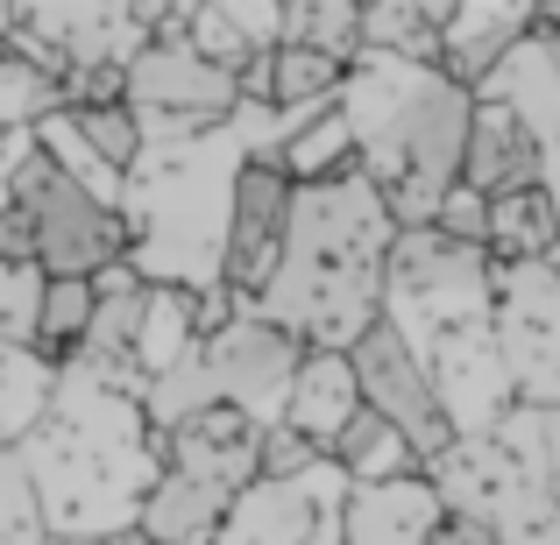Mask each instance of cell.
I'll return each instance as SVG.
<instances>
[{
    "label": "cell",
    "mask_w": 560,
    "mask_h": 545,
    "mask_svg": "<svg viewBox=\"0 0 560 545\" xmlns=\"http://www.w3.org/2000/svg\"><path fill=\"white\" fill-rule=\"evenodd\" d=\"M164 453L171 439L142 411L136 362H100V355H71L57 368L50 411L22 439L43 524H50V538L79 545L136 532L150 489L164 482Z\"/></svg>",
    "instance_id": "1"
},
{
    "label": "cell",
    "mask_w": 560,
    "mask_h": 545,
    "mask_svg": "<svg viewBox=\"0 0 560 545\" xmlns=\"http://www.w3.org/2000/svg\"><path fill=\"white\" fill-rule=\"evenodd\" d=\"M397 234L405 227L390 220V205L370 178L305 185L299 205H291L284 262L248 312L291 333L299 347L348 355L383 319V270H390Z\"/></svg>",
    "instance_id": "2"
},
{
    "label": "cell",
    "mask_w": 560,
    "mask_h": 545,
    "mask_svg": "<svg viewBox=\"0 0 560 545\" xmlns=\"http://www.w3.org/2000/svg\"><path fill=\"white\" fill-rule=\"evenodd\" d=\"M341 114L362 142V178L383 191L390 220L397 227H433L440 205L462 191L476 93L454 85L447 71L362 50L341 79Z\"/></svg>",
    "instance_id": "3"
},
{
    "label": "cell",
    "mask_w": 560,
    "mask_h": 545,
    "mask_svg": "<svg viewBox=\"0 0 560 545\" xmlns=\"http://www.w3.org/2000/svg\"><path fill=\"white\" fill-rule=\"evenodd\" d=\"M248 150L213 128V135L142 150L128 170V262L142 284H178V291H220L228 270V220H234V178Z\"/></svg>",
    "instance_id": "4"
},
{
    "label": "cell",
    "mask_w": 560,
    "mask_h": 545,
    "mask_svg": "<svg viewBox=\"0 0 560 545\" xmlns=\"http://www.w3.org/2000/svg\"><path fill=\"white\" fill-rule=\"evenodd\" d=\"M497 319V262L482 248L447 241L440 227H405L383 270V327L405 333L411 355L433 341Z\"/></svg>",
    "instance_id": "5"
},
{
    "label": "cell",
    "mask_w": 560,
    "mask_h": 545,
    "mask_svg": "<svg viewBox=\"0 0 560 545\" xmlns=\"http://www.w3.org/2000/svg\"><path fill=\"white\" fill-rule=\"evenodd\" d=\"M14 205L36 227V270L43 276H85L93 284L100 270L128 262V220L114 205H100L85 185H71L43 150H28L22 170H14Z\"/></svg>",
    "instance_id": "6"
},
{
    "label": "cell",
    "mask_w": 560,
    "mask_h": 545,
    "mask_svg": "<svg viewBox=\"0 0 560 545\" xmlns=\"http://www.w3.org/2000/svg\"><path fill=\"white\" fill-rule=\"evenodd\" d=\"M497 347L518 404L560 411V262H497Z\"/></svg>",
    "instance_id": "7"
},
{
    "label": "cell",
    "mask_w": 560,
    "mask_h": 545,
    "mask_svg": "<svg viewBox=\"0 0 560 545\" xmlns=\"http://www.w3.org/2000/svg\"><path fill=\"white\" fill-rule=\"evenodd\" d=\"M206 368H213V390L228 411H242L248 425H284V404H291V382H299V362L305 347L291 341V333H277L270 319L242 312L228 319V327L213 333V341H199Z\"/></svg>",
    "instance_id": "8"
},
{
    "label": "cell",
    "mask_w": 560,
    "mask_h": 545,
    "mask_svg": "<svg viewBox=\"0 0 560 545\" xmlns=\"http://www.w3.org/2000/svg\"><path fill=\"white\" fill-rule=\"evenodd\" d=\"M348 362H355L362 404H370L383 425H397V433L419 447V461H440V453L454 447V425H447V411H440L433 376H425V362L405 347V333H397V327H383V319H376V327L348 347Z\"/></svg>",
    "instance_id": "9"
},
{
    "label": "cell",
    "mask_w": 560,
    "mask_h": 545,
    "mask_svg": "<svg viewBox=\"0 0 560 545\" xmlns=\"http://www.w3.org/2000/svg\"><path fill=\"white\" fill-rule=\"evenodd\" d=\"M291 205H299V185L277 170V156H248L242 178H234V220H228V270L220 284L242 298V312L262 298V284L284 262V234H291Z\"/></svg>",
    "instance_id": "10"
},
{
    "label": "cell",
    "mask_w": 560,
    "mask_h": 545,
    "mask_svg": "<svg viewBox=\"0 0 560 545\" xmlns=\"http://www.w3.org/2000/svg\"><path fill=\"white\" fill-rule=\"evenodd\" d=\"M419 362H425V376H433V390H440V411H447L454 439H490L497 425L518 411L504 347H497V319L490 327H468V333L433 341Z\"/></svg>",
    "instance_id": "11"
},
{
    "label": "cell",
    "mask_w": 560,
    "mask_h": 545,
    "mask_svg": "<svg viewBox=\"0 0 560 545\" xmlns=\"http://www.w3.org/2000/svg\"><path fill=\"white\" fill-rule=\"evenodd\" d=\"M348 489H355V482L334 461L305 467L299 482H248V489L234 496L228 524L213 532V545H305L319 518H334V510L348 503Z\"/></svg>",
    "instance_id": "12"
},
{
    "label": "cell",
    "mask_w": 560,
    "mask_h": 545,
    "mask_svg": "<svg viewBox=\"0 0 560 545\" xmlns=\"http://www.w3.org/2000/svg\"><path fill=\"white\" fill-rule=\"evenodd\" d=\"M256 447H262V425H248L242 411L213 404L206 418H191V425H178V433H171L164 467H171V475L206 482V489H220V496H242L248 482H262Z\"/></svg>",
    "instance_id": "13"
},
{
    "label": "cell",
    "mask_w": 560,
    "mask_h": 545,
    "mask_svg": "<svg viewBox=\"0 0 560 545\" xmlns=\"http://www.w3.org/2000/svg\"><path fill=\"white\" fill-rule=\"evenodd\" d=\"M533 22H539V8H518V0H468V8H447L440 14V71L476 93V85L533 36Z\"/></svg>",
    "instance_id": "14"
},
{
    "label": "cell",
    "mask_w": 560,
    "mask_h": 545,
    "mask_svg": "<svg viewBox=\"0 0 560 545\" xmlns=\"http://www.w3.org/2000/svg\"><path fill=\"white\" fill-rule=\"evenodd\" d=\"M539 142L518 114L504 107H482L476 99V121H468V156H462V185L482 191V199H518V191H539Z\"/></svg>",
    "instance_id": "15"
},
{
    "label": "cell",
    "mask_w": 560,
    "mask_h": 545,
    "mask_svg": "<svg viewBox=\"0 0 560 545\" xmlns=\"http://www.w3.org/2000/svg\"><path fill=\"white\" fill-rule=\"evenodd\" d=\"M447 518L440 489L425 475L411 482H376V489H348L341 503V532L348 545H425Z\"/></svg>",
    "instance_id": "16"
},
{
    "label": "cell",
    "mask_w": 560,
    "mask_h": 545,
    "mask_svg": "<svg viewBox=\"0 0 560 545\" xmlns=\"http://www.w3.org/2000/svg\"><path fill=\"white\" fill-rule=\"evenodd\" d=\"M362 418V382H355V362L348 355H327V347H305L299 362V382H291V404H284V425L305 433L319 453H334V439Z\"/></svg>",
    "instance_id": "17"
},
{
    "label": "cell",
    "mask_w": 560,
    "mask_h": 545,
    "mask_svg": "<svg viewBox=\"0 0 560 545\" xmlns=\"http://www.w3.org/2000/svg\"><path fill=\"white\" fill-rule=\"evenodd\" d=\"M476 99H482V107L518 114V121L533 128L539 150H553V142H560V64H553V50L539 36H525L518 50H511L504 64L476 85Z\"/></svg>",
    "instance_id": "18"
},
{
    "label": "cell",
    "mask_w": 560,
    "mask_h": 545,
    "mask_svg": "<svg viewBox=\"0 0 560 545\" xmlns=\"http://www.w3.org/2000/svg\"><path fill=\"white\" fill-rule=\"evenodd\" d=\"M228 510H234V496H220V489H206V482L171 475L164 467V482L150 489L136 532L150 545H213V532L228 524Z\"/></svg>",
    "instance_id": "19"
},
{
    "label": "cell",
    "mask_w": 560,
    "mask_h": 545,
    "mask_svg": "<svg viewBox=\"0 0 560 545\" xmlns=\"http://www.w3.org/2000/svg\"><path fill=\"white\" fill-rule=\"evenodd\" d=\"M199 291L178 284H150V305H142V333H136V376L150 390L156 376H171L178 362L199 355Z\"/></svg>",
    "instance_id": "20"
},
{
    "label": "cell",
    "mask_w": 560,
    "mask_h": 545,
    "mask_svg": "<svg viewBox=\"0 0 560 545\" xmlns=\"http://www.w3.org/2000/svg\"><path fill=\"white\" fill-rule=\"evenodd\" d=\"M277 170H284L291 185H341V178H362V142L355 128H348L341 99L334 107H319L313 121L299 128V135H284V150H277Z\"/></svg>",
    "instance_id": "21"
},
{
    "label": "cell",
    "mask_w": 560,
    "mask_h": 545,
    "mask_svg": "<svg viewBox=\"0 0 560 545\" xmlns=\"http://www.w3.org/2000/svg\"><path fill=\"white\" fill-rule=\"evenodd\" d=\"M334 467H341L355 489H376V482H411V475H425V461H419V447H411L397 425H383L370 404H362V418L348 425L341 439H334V453H327Z\"/></svg>",
    "instance_id": "22"
},
{
    "label": "cell",
    "mask_w": 560,
    "mask_h": 545,
    "mask_svg": "<svg viewBox=\"0 0 560 545\" xmlns=\"http://www.w3.org/2000/svg\"><path fill=\"white\" fill-rule=\"evenodd\" d=\"M57 396V368L28 347H0V453H14L28 433L43 425Z\"/></svg>",
    "instance_id": "23"
},
{
    "label": "cell",
    "mask_w": 560,
    "mask_h": 545,
    "mask_svg": "<svg viewBox=\"0 0 560 545\" xmlns=\"http://www.w3.org/2000/svg\"><path fill=\"white\" fill-rule=\"evenodd\" d=\"M490 262H560V220L547 191L490 199Z\"/></svg>",
    "instance_id": "24"
},
{
    "label": "cell",
    "mask_w": 560,
    "mask_h": 545,
    "mask_svg": "<svg viewBox=\"0 0 560 545\" xmlns=\"http://www.w3.org/2000/svg\"><path fill=\"white\" fill-rule=\"evenodd\" d=\"M440 14L447 8H419V0L362 8V50H383V57H405V64L440 71Z\"/></svg>",
    "instance_id": "25"
},
{
    "label": "cell",
    "mask_w": 560,
    "mask_h": 545,
    "mask_svg": "<svg viewBox=\"0 0 560 545\" xmlns=\"http://www.w3.org/2000/svg\"><path fill=\"white\" fill-rule=\"evenodd\" d=\"M93 305H100V291L85 284V276H50V284H43L36 355L50 362V368H65V362L85 347V333H93Z\"/></svg>",
    "instance_id": "26"
},
{
    "label": "cell",
    "mask_w": 560,
    "mask_h": 545,
    "mask_svg": "<svg viewBox=\"0 0 560 545\" xmlns=\"http://www.w3.org/2000/svg\"><path fill=\"white\" fill-rule=\"evenodd\" d=\"M348 64H334L327 50H305V43H284L277 50V85H270V107L277 114H313L341 99Z\"/></svg>",
    "instance_id": "27"
},
{
    "label": "cell",
    "mask_w": 560,
    "mask_h": 545,
    "mask_svg": "<svg viewBox=\"0 0 560 545\" xmlns=\"http://www.w3.org/2000/svg\"><path fill=\"white\" fill-rule=\"evenodd\" d=\"M50 114H65V85L28 57L0 50V135H36Z\"/></svg>",
    "instance_id": "28"
},
{
    "label": "cell",
    "mask_w": 560,
    "mask_h": 545,
    "mask_svg": "<svg viewBox=\"0 0 560 545\" xmlns=\"http://www.w3.org/2000/svg\"><path fill=\"white\" fill-rule=\"evenodd\" d=\"M220 404V390H213V368H206V355H191V362H178L171 376H156L150 390H142V411H150V425L156 433H178V425H191V418H206V411Z\"/></svg>",
    "instance_id": "29"
},
{
    "label": "cell",
    "mask_w": 560,
    "mask_h": 545,
    "mask_svg": "<svg viewBox=\"0 0 560 545\" xmlns=\"http://www.w3.org/2000/svg\"><path fill=\"white\" fill-rule=\"evenodd\" d=\"M284 43L327 50L334 64H355L362 57V8H348V0H305V8L284 14Z\"/></svg>",
    "instance_id": "30"
},
{
    "label": "cell",
    "mask_w": 560,
    "mask_h": 545,
    "mask_svg": "<svg viewBox=\"0 0 560 545\" xmlns=\"http://www.w3.org/2000/svg\"><path fill=\"white\" fill-rule=\"evenodd\" d=\"M0 545H50V524H43V503H36L22 447L0 453Z\"/></svg>",
    "instance_id": "31"
},
{
    "label": "cell",
    "mask_w": 560,
    "mask_h": 545,
    "mask_svg": "<svg viewBox=\"0 0 560 545\" xmlns=\"http://www.w3.org/2000/svg\"><path fill=\"white\" fill-rule=\"evenodd\" d=\"M50 276L36 262H0V347H28L36 355V312Z\"/></svg>",
    "instance_id": "32"
},
{
    "label": "cell",
    "mask_w": 560,
    "mask_h": 545,
    "mask_svg": "<svg viewBox=\"0 0 560 545\" xmlns=\"http://www.w3.org/2000/svg\"><path fill=\"white\" fill-rule=\"evenodd\" d=\"M71 128H79L85 150H93L107 170H121V178L142 164V121H136V107H85V114H71Z\"/></svg>",
    "instance_id": "33"
},
{
    "label": "cell",
    "mask_w": 560,
    "mask_h": 545,
    "mask_svg": "<svg viewBox=\"0 0 560 545\" xmlns=\"http://www.w3.org/2000/svg\"><path fill=\"white\" fill-rule=\"evenodd\" d=\"M319 461H327V453H319L305 433H291V425H270V433H262V447H256L262 482H299L305 467H319Z\"/></svg>",
    "instance_id": "34"
},
{
    "label": "cell",
    "mask_w": 560,
    "mask_h": 545,
    "mask_svg": "<svg viewBox=\"0 0 560 545\" xmlns=\"http://www.w3.org/2000/svg\"><path fill=\"white\" fill-rule=\"evenodd\" d=\"M440 234H447V241H462V248H482V256H490V199H482V191H454L447 205H440V220H433Z\"/></svg>",
    "instance_id": "35"
},
{
    "label": "cell",
    "mask_w": 560,
    "mask_h": 545,
    "mask_svg": "<svg viewBox=\"0 0 560 545\" xmlns=\"http://www.w3.org/2000/svg\"><path fill=\"white\" fill-rule=\"evenodd\" d=\"M425 545H504V538H497L482 518H462V510H447V518H440V532L425 538Z\"/></svg>",
    "instance_id": "36"
},
{
    "label": "cell",
    "mask_w": 560,
    "mask_h": 545,
    "mask_svg": "<svg viewBox=\"0 0 560 545\" xmlns=\"http://www.w3.org/2000/svg\"><path fill=\"white\" fill-rule=\"evenodd\" d=\"M539 191H547V205H553V220H560V142L539 156Z\"/></svg>",
    "instance_id": "37"
},
{
    "label": "cell",
    "mask_w": 560,
    "mask_h": 545,
    "mask_svg": "<svg viewBox=\"0 0 560 545\" xmlns=\"http://www.w3.org/2000/svg\"><path fill=\"white\" fill-rule=\"evenodd\" d=\"M533 36L553 50V64H560V8H539V22H533Z\"/></svg>",
    "instance_id": "38"
},
{
    "label": "cell",
    "mask_w": 560,
    "mask_h": 545,
    "mask_svg": "<svg viewBox=\"0 0 560 545\" xmlns=\"http://www.w3.org/2000/svg\"><path fill=\"white\" fill-rule=\"evenodd\" d=\"M305 545H348V532H341V510H334V518H319V524H313V538H305Z\"/></svg>",
    "instance_id": "39"
},
{
    "label": "cell",
    "mask_w": 560,
    "mask_h": 545,
    "mask_svg": "<svg viewBox=\"0 0 560 545\" xmlns=\"http://www.w3.org/2000/svg\"><path fill=\"white\" fill-rule=\"evenodd\" d=\"M107 545H150V538H142V532H121V538H107Z\"/></svg>",
    "instance_id": "40"
}]
</instances>
